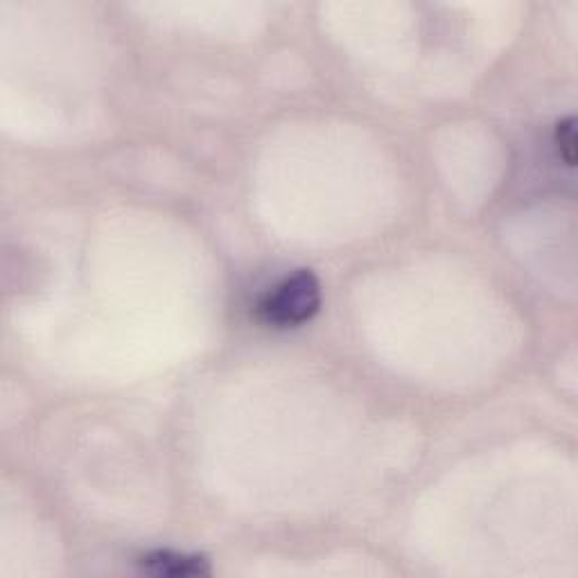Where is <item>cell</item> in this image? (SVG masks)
I'll list each match as a JSON object with an SVG mask.
<instances>
[{
  "label": "cell",
  "instance_id": "6da1fadb",
  "mask_svg": "<svg viewBox=\"0 0 578 578\" xmlns=\"http://www.w3.org/2000/svg\"><path fill=\"white\" fill-rule=\"evenodd\" d=\"M321 307V285L319 279L298 269V272L285 276L279 285L264 292L258 301V319L272 328H296L310 321Z\"/></svg>",
  "mask_w": 578,
  "mask_h": 578
},
{
  "label": "cell",
  "instance_id": "7a4b0ae2",
  "mask_svg": "<svg viewBox=\"0 0 578 578\" xmlns=\"http://www.w3.org/2000/svg\"><path fill=\"white\" fill-rule=\"evenodd\" d=\"M140 567L154 576L188 578V576H208L211 565L204 556H190L177 552H151L140 558Z\"/></svg>",
  "mask_w": 578,
  "mask_h": 578
},
{
  "label": "cell",
  "instance_id": "3957f363",
  "mask_svg": "<svg viewBox=\"0 0 578 578\" xmlns=\"http://www.w3.org/2000/svg\"><path fill=\"white\" fill-rule=\"evenodd\" d=\"M576 121L567 118L558 123L556 127V147H558V157L565 161V166L574 168L576 166Z\"/></svg>",
  "mask_w": 578,
  "mask_h": 578
}]
</instances>
